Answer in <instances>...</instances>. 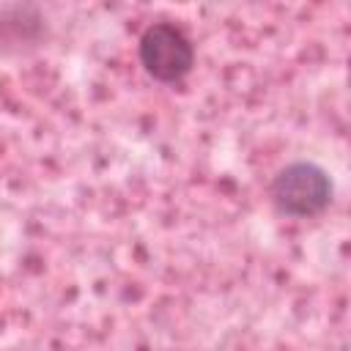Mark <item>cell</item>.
<instances>
[{"mask_svg":"<svg viewBox=\"0 0 351 351\" xmlns=\"http://www.w3.org/2000/svg\"><path fill=\"white\" fill-rule=\"evenodd\" d=\"M335 195L329 173L315 162H291L269 181V200L282 217L307 219L329 208Z\"/></svg>","mask_w":351,"mask_h":351,"instance_id":"cell-1","label":"cell"},{"mask_svg":"<svg viewBox=\"0 0 351 351\" xmlns=\"http://www.w3.org/2000/svg\"><path fill=\"white\" fill-rule=\"evenodd\" d=\"M137 58L156 82H178L195 66V44L173 22H154L137 41Z\"/></svg>","mask_w":351,"mask_h":351,"instance_id":"cell-2","label":"cell"},{"mask_svg":"<svg viewBox=\"0 0 351 351\" xmlns=\"http://www.w3.org/2000/svg\"><path fill=\"white\" fill-rule=\"evenodd\" d=\"M47 36L44 16L33 5H8L0 11V55L38 47Z\"/></svg>","mask_w":351,"mask_h":351,"instance_id":"cell-3","label":"cell"}]
</instances>
